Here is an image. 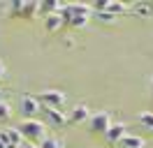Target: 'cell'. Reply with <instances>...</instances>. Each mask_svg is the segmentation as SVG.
<instances>
[{
  "label": "cell",
  "instance_id": "6da1fadb",
  "mask_svg": "<svg viewBox=\"0 0 153 148\" xmlns=\"http://www.w3.org/2000/svg\"><path fill=\"white\" fill-rule=\"evenodd\" d=\"M93 14V7L91 5H84V2H70L63 7L60 16L65 23H70L72 28H84L88 23V18Z\"/></svg>",
  "mask_w": 153,
  "mask_h": 148
},
{
  "label": "cell",
  "instance_id": "7a4b0ae2",
  "mask_svg": "<svg viewBox=\"0 0 153 148\" xmlns=\"http://www.w3.org/2000/svg\"><path fill=\"white\" fill-rule=\"evenodd\" d=\"M19 132L23 141H30V144H39V141H44L49 137L47 134V125L37 118H23L19 123Z\"/></svg>",
  "mask_w": 153,
  "mask_h": 148
},
{
  "label": "cell",
  "instance_id": "3957f363",
  "mask_svg": "<svg viewBox=\"0 0 153 148\" xmlns=\"http://www.w3.org/2000/svg\"><path fill=\"white\" fill-rule=\"evenodd\" d=\"M39 104L42 107H51V109H63V104L67 102V95L65 92H60V90H42L39 92Z\"/></svg>",
  "mask_w": 153,
  "mask_h": 148
},
{
  "label": "cell",
  "instance_id": "277c9868",
  "mask_svg": "<svg viewBox=\"0 0 153 148\" xmlns=\"http://www.w3.org/2000/svg\"><path fill=\"white\" fill-rule=\"evenodd\" d=\"M19 111L26 116V118H35L39 111H42V104L35 95H30V92H23L21 95V102H19Z\"/></svg>",
  "mask_w": 153,
  "mask_h": 148
},
{
  "label": "cell",
  "instance_id": "5b68a950",
  "mask_svg": "<svg viewBox=\"0 0 153 148\" xmlns=\"http://www.w3.org/2000/svg\"><path fill=\"white\" fill-rule=\"evenodd\" d=\"M88 125H91V132H95V134H107V130L111 127V118H109L107 111H95V113H91Z\"/></svg>",
  "mask_w": 153,
  "mask_h": 148
},
{
  "label": "cell",
  "instance_id": "8992f818",
  "mask_svg": "<svg viewBox=\"0 0 153 148\" xmlns=\"http://www.w3.org/2000/svg\"><path fill=\"white\" fill-rule=\"evenodd\" d=\"M42 111H44V116H47V120L51 123V125H56V127H63L67 123V113L63 109H51V107H42Z\"/></svg>",
  "mask_w": 153,
  "mask_h": 148
},
{
  "label": "cell",
  "instance_id": "52a82bcc",
  "mask_svg": "<svg viewBox=\"0 0 153 148\" xmlns=\"http://www.w3.org/2000/svg\"><path fill=\"white\" fill-rule=\"evenodd\" d=\"M125 134H128V127H125L123 123H111V127L107 130L105 139L109 141V144H118V141H121Z\"/></svg>",
  "mask_w": 153,
  "mask_h": 148
},
{
  "label": "cell",
  "instance_id": "ba28073f",
  "mask_svg": "<svg viewBox=\"0 0 153 148\" xmlns=\"http://www.w3.org/2000/svg\"><path fill=\"white\" fill-rule=\"evenodd\" d=\"M91 118V111H88L86 104H76L74 109L67 113V123H86Z\"/></svg>",
  "mask_w": 153,
  "mask_h": 148
},
{
  "label": "cell",
  "instance_id": "9c48e42d",
  "mask_svg": "<svg viewBox=\"0 0 153 148\" xmlns=\"http://www.w3.org/2000/svg\"><path fill=\"white\" fill-rule=\"evenodd\" d=\"M63 23H65V21H63L60 14H47V16H44V30H47V33H56V30H60Z\"/></svg>",
  "mask_w": 153,
  "mask_h": 148
},
{
  "label": "cell",
  "instance_id": "30bf717a",
  "mask_svg": "<svg viewBox=\"0 0 153 148\" xmlns=\"http://www.w3.org/2000/svg\"><path fill=\"white\" fill-rule=\"evenodd\" d=\"M118 146H121V148H144V146H146V141H144L142 137H137V134H130V132H128V134L118 141Z\"/></svg>",
  "mask_w": 153,
  "mask_h": 148
},
{
  "label": "cell",
  "instance_id": "8fae6325",
  "mask_svg": "<svg viewBox=\"0 0 153 148\" xmlns=\"http://www.w3.org/2000/svg\"><path fill=\"white\" fill-rule=\"evenodd\" d=\"M130 12L137 16H153V5L151 2H134Z\"/></svg>",
  "mask_w": 153,
  "mask_h": 148
},
{
  "label": "cell",
  "instance_id": "7c38bea8",
  "mask_svg": "<svg viewBox=\"0 0 153 148\" xmlns=\"http://www.w3.org/2000/svg\"><path fill=\"white\" fill-rule=\"evenodd\" d=\"M35 12H39V2H23V5H21L19 16H23V18H33V16H35Z\"/></svg>",
  "mask_w": 153,
  "mask_h": 148
},
{
  "label": "cell",
  "instance_id": "4fadbf2b",
  "mask_svg": "<svg viewBox=\"0 0 153 148\" xmlns=\"http://www.w3.org/2000/svg\"><path fill=\"white\" fill-rule=\"evenodd\" d=\"M128 5H125V2H111V0H109V2H107V12H109V14H121V12H128Z\"/></svg>",
  "mask_w": 153,
  "mask_h": 148
},
{
  "label": "cell",
  "instance_id": "5bb4252c",
  "mask_svg": "<svg viewBox=\"0 0 153 148\" xmlns=\"http://www.w3.org/2000/svg\"><path fill=\"white\" fill-rule=\"evenodd\" d=\"M139 123H142L149 132H153V111H142V113H139Z\"/></svg>",
  "mask_w": 153,
  "mask_h": 148
},
{
  "label": "cell",
  "instance_id": "9a60e30c",
  "mask_svg": "<svg viewBox=\"0 0 153 148\" xmlns=\"http://www.w3.org/2000/svg\"><path fill=\"white\" fill-rule=\"evenodd\" d=\"M39 148H63V141L56 137H47L44 141H39Z\"/></svg>",
  "mask_w": 153,
  "mask_h": 148
},
{
  "label": "cell",
  "instance_id": "2e32d148",
  "mask_svg": "<svg viewBox=\"0 0 153 148\" xmlns=\"http://www.w3.org/2000/svg\"><path fill=\"white\" fill-rule=\"evenodd\" d=\"M10 116H12V109H10V104L0 100V120H10Z\"/></svg>",
  "mask_w": 153,
  "mask_h": 148
},
{
  "label": "cell",
  "instance_id": "e0dca14e",
  "mask_svg": "<svg viewBox=\"0 0 153 148\" xmlns=\"http://www.w3.org/2000/svg\"><path fill=\"white\" fill-rule=\"evenodd\" d=\"M95 18H100V21H105V23H114L116 16L114 14H109V12H97V14H93Z\"/></svg>",
  "mask_w": 153,
  "mask_h": 148
},
{
  "label": "cell",
  "instance_id": "ac0fdd59",
  "mask_svg": "<svg viewBox=\"0 0 153 148\" xmlns=\"http://www.w3.org/2000/svg\"><path fill=\"white\" fill-rule=\"evenodd\" d=\"M21 148H39V146H37V144H30V141H23Z\"/></svg>",
  "mask_w": 153,
  "mask_h": 148
},
{
  "label": "cell",
  "instance_id": "d6986e66",
  "mask_svg": "<svg viewBox=\"0 0 153 148\" xmlns=\"http://www.w3.org/2000/svg\"><path fill=\"white\" fill-rule=\"evenodd\" d=\"M5 72H7V70H5V65L0 63V79H2V76H5Z\"/></svg>",
  "mask_w": 153,
  "mask_h": 148
},
{
  "label": "cell",
  "instance_id": "ffe728a7",
  "mask_svg": "<svg viewBox=\"0 0 153 148\" xmlns=\"http://www.w3.org/2000/svg\"><path fill=\"white\" fill-rule=\"evenodd\" d=\"M0 148H7V146H5V144H2V141H0Z\"/></svg>",
  "mask_w": 153,
  "mask_h": 148
},
{
  "label": "cell",
  "instance_id": "44dd1931",
  "mask_svg": "<svg viewBox=\"0 0 153 148\" xmlns=\"http://www.w3.org/2000/svg\"><path fill=\"white\" fill-rule=\"evenodd\" d=\"M7 148H21V146H7Z\"/></svg>",
  "mask_w": 153,
  "mask_h": 148
},
{
  "label": "cell",
  "instance_id": "7402d4cb",
  "mask_svg": "<svg viewBox=\"0 0 153 148\" xmlns=\"http://www.w3.org/2000/svg\"><path fill=\"white\" fill-rule=\"evenodd\" d=\"M151 90H153V79H151Z\"/></svg>",
  "mask_w": 153,
  "mask_h": 148
}]
</instances>
